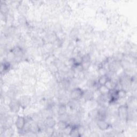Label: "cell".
Instances as JSON below:
<instances>
[{"label":"cell","mask_w":137,"mask_h":137,"mask_svg":"<svg viewBox=\"0 0 137 137\" xmlns=\"http://www.w3.org/2000/svg\"><path fill=\"white\" fill-rule=\"evenodd\" d=\"M128 107L126 104L120 106L118 109V115L122 120L127 119Z\"/></svg>","instance_id":"1"},{"label":"cell","mask_w":137,"mask_h":137,"mask_svg":"<svg viewBox=\"0 0 137 137\" xmlns=\"http://www.w3.org/2000/svg\"><path fill=\"white\" fill-rule=\"evenodd\" d=\"M84 93V91L79 88H76L74 89L71 92V98L72 100H78L80 99H82Z\"/></svg>","instance_id":"2"},{"label":"cell","mask_w":137,"mask_h":137,"mask_svg":"<svg viewBox=\"0 0 137 137\" xmlns=\"http://www.w3.org/2000/svg\"><path fill=\"white\" fill-rule=\"evenodd\" d=\"M26 123V120L24 117L19 116L16 119L15 125L17 129L19 130H22L25 127Z\"/></svg>","instance_id":"3"},{"label":"cell","mask_w":137,"mask_h":137,"mask_svg":"<svg viewBox=\"0 0 137 137\" xmlns=\"http://www.w3.org/2000/svg\"><path fill=\"white\" fill-rule=\"evenodd\" d=\"M20 105L19 101L16 100V99H12L10 102L9 104V108L11 110V111L13 112H17L20 109Z\"/></svg>","instance_id":"4"},{"label":"cell","mask_w":137,"mask_h":137,"mask_svg":"<svg viewBox=\"0 0 137 137\" xmlns=\"http://www.w3.org/2000/svg\"><path fill=\"white\" fill-rule=\"evenodd\" d=\"M99 129L102 131L108 130L110 127V124L103 119H99L96 123Z\"/></svg>","instance_id":"5"},{"label":"cell","mask_w":137,"mask_h":137,"mask_svg":"<svg viewBox=\"0 0 137 137\" xmlns=\"http://www.w3.org/2000/svg\"><path fill=\"white\" fill-rule=\"evenodd\" d=\"M20 107L25 108L27 107L31 102V98L28 96H23L20 98L19 100Z\"/></svg>","instance_id":"6"},{"label":"cell","mask_w":137,"mask_h":137,"mask_svg":"<svg viewBox=\"0 0 137 137\" xmlns=\"http://www.w3.org/2000/svg\"><path fill=\"white\" fill-rule=\"evenodd\" d=\"M45 124L47 127L54 128L56 124V122L53 117H48L45 120Z\"/></svg>","instance_id":"7"},{"label":"cell","mask_w":137,"mask_h":137,"mask_svg":"<svg viewBox=\"0 0 137 137\" xmlns=\"http://www.w3.org/2000/svg\"><path fill=\"white\" fill-rule=\"evenodd\" d=\"M99 91L101 95H106L109 94L110 90L106 86V85H101L99 87Z\"/></svg>","instance_id":"8"},{"label":"cell","mask_w":137,"mask_h":137,"mask_svg":"<svg viewBox=\"0 0 137 137\" xmlns=\"http://www.w3.org/2000/svg\"><path fill=\"white\" fill-rule=\"evenodd\" d=\"M109 79H110L109 78L107 75L101 76L98 79V84L99 85V86L105 85Z\"/></svg>","instance_id":"9"},{"label":"cell","mask_w":137,"mask_h":137,"mask_svg":"<svg viewBox=\"0 0 137 137\" xmlns=\"http://www.w3.org/2000/svg\"><path fill=\"white\" fill-rule=\"evenodd\" d=\"M12 53L13 54L15 57H19L21 56H22L23 52L21 48L19 47H16L12 49Z\"/></svg>","instance_id":"10"},{"label":"cell","mask_w":137,"mask_h":137,"mask_svg":"<svg viewBox=\"0 0 137 137\" xmlns=\"http://www.w3.org/2000/svg\"><path fill=\"white\" fill-rule=\"evenodd\" d=\"M116 95L118 99H124L126 95V92L123 89L116 90Z\"/></svg>","instance_id":"11"},{"label":"cell","mask_w":137,"mask_h":137,"mask_svg":"<svg viewBox=\"0 0 137 137\" xmlns=\"http://www.w3.org/2000/svg\"><path fill=\"white\" fill-rule=\"evenodd\" d=\"M83 57L81 56H77L73 59V63L75 66L80 65L83 63Z\"/></svg>","instance_id":"12"},{"label":"cell","mask_w":137,"mask_h":137,"mask_svg":"<svg viewBox=\"0 0 137 137\" xmlns=\"http://www.w3.org/2000/svg\"><path fill=\"white\" fill-rule=\"evenodd\" d=\"M71 136H74V137H79V136H81L80 135L79 131H78V126H73V128L70 133V135Z\"/></svg>","instance_id":"13"},{"label":"cell","mask_w":137,"mask_h":137,"mask_svg":"<svg viewBox=\"0 0 137 137\" xmlns=\"http://www.w3.org/2000/svg\"><path fill=\"white\" fill-rule=\"evenodd\" d=\"M93 98V94L90 91H84L82 98L85 99L86 100H91Z\"/></svg>","instance_id":"14"},{"label":"cell","mask_w":137,"mask_h":137,"mask_svg":"<svg viewBox=\"0 0 137 137\" xmlns=\"http://www.w3.org/2000/svg\"><path fill=\"white\" fill-rule=\"evenodd\" d=\"M69 124L66 121H64L63 120H60V121L57 123V126L61 130L63 131L67 127Z\"/></svg>","instance_id":"15"},{"label":"cell","mask_w":137,"mask_h":137,"mask_svg":"<svg viewBox=\"0 0 137 137\" xmlns=\"http://www.w3.org/2000/svg\"><path fill=\"white\" fill-rule=\"evenodd\" d=\"M66 111H67V107L65 104H61L58 109V113L59 115L60 116L66 114Z\"/></svg>","instance_id":"16"},{"label":"cell","mask_w":137,"mask_h":137,"mask_svg":"<svg viewBox=\"0 0 137 137\" xmlns=\"http://www.w3.org/2000/svg\"><path fill=\"white\" fill-rule=\"evenodd\" d=\"M10 66V63L8 62H4L3 63H2L1 67V72H2L3 71H5L8 70V69H9Z\"/></svg>","instance_id":"17"},{"label":"cell","mask_w":137,"mask_h":137,"mask_svg":"<svg viewBox=\"0 0 137 137\" xmlns=\"http://www.w3.org/2000/svg\"><path fill=\"white\" fill-rule=\"evenodd\" d=\"M90 116L92 118H99V110H93L90 112Z\"/></svg>","instance_id":"18"},{"label":"cell","mask_w":137,"mask_h":137,"mask_svg":"<svg viewBox=\"0 0 137 137\" xmlns=\"http://www.w3.org/2000/svg\"><path fill=\"white\" fill-rule=\"evenodd\" d=\"M72 128H73V126L69 124V125L67 126V127L65 128V129H64V130H63V132H64V133H65V134H66L70 135V132H71L72 129Z\"/></svg>","instance_id":"19"},{"label":"cell","mask_w":137,"mask_h":137,"mask_svg":"<svg viewBox=\"0 0 137 137\" xmlns=\"http://www.w3.org/2000/svg\"><path fill=\"white\" fill-rule=\"evenodd\" d=\"M46 133L49 134V135H52L54 133V128L52 127H47L46 128Z\"/></svg>","instance_id":"20"},{"label":"cell","mask_w":137,"mask_h":137,"mask_svg":"<svg viewBox=\"0 0 137 137\" xmlns=\"http://www.w3.org/2000/svg\"><path fill=\"white\" fill-rule=\"evenodd\" d=\"M1 13H5L8 11V8L6 4H1Z\"/></svg>","instance_id":"21"},{"label":"cell","mask_w":137,"mask_h":137,"mask_svg":"<svg viewBox=\"0 0 137 137\" xmlns=\"http://www.w3.org/2000/svg\"><path fill=\"white\" fill-rule=\"evenodd\" d=\"M10 128H11V127L8 128V131H9V132H11ZM5 134H6V136H11V135H12V133H9V135H8V133H5Z\"/></svg>","instance_id":"22"}]
</instances>
